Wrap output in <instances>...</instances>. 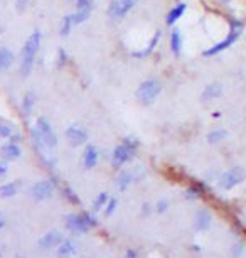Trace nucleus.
Returning a JSON list of instances; mask_svg holds the SVG:
<instances>
[{
  "mask_svg": "<svg viewBox=\"0 0 246 258\" xmlns=\"http://www.w3.org/2000/svg\"><path fill=\"white\" fill-rule=\"evenodd\" d=\"M42 41V34L41 30H34L32 34L29 35V39L25 41L24 47H22V63H20V74L22 76H29L30 71H32L35 54H37L39 47H41Z\"/></svg>",
  "mask_w": 246,
  "mask_h": 258,
  "instance_id": "1",
  "label": "nucleus"
},
{
  "mask_svg": "<svg viewBox=\"0 0 246 258\" xmlns=\"http://www.w3.org/2000/svg\"><path fill=\"white\" fill-rule=\"evenodd\" d=\"M241 32H243V22H240V20H236V19H231V22H230V32L226 34V37L223 39V41L216 42L214 46H211L209 49H206L204 56L206 57L218 56V54H221L223 51L230 49L231 46H235V42L240 39Z\"/></svg>",
  "mask_w": 246,
  "mask_h": 258,
  "instance_id": "2",
  "label": "nucleus"
},
{
  "mask_svg": "<svg viewBox=\"0 0 246 258\" xmlns=\"http://www.w3.org/2000/svg\"><path fill=\"white\" fill-rule=\"evenodd\" d=\"M66 226L68 230H71L73 233H78V235H83V233H88L93 226H96V220L95 216L88 215H69L66 218Z\"/></svg>",
  "mask_w": 246,
  "mask_h": 258,
  "instance_id": "3",
  "label": "nucleus"
},
{
  "mask_svg": "<svg viewBox=\"0 0 246 258\" xmlns=\"http://www.w3.org/2000/svg\"><path fill=\"white\" fill-rule=\"evenodd\" d=\"M162 91V84H160L157 79H147L138 86L137 90V98L140 100V103L144 105H150L155 101V98L160 95Z\"/></svg>",
  "mask_w": 246,
  "mask_h": 258,
  "instance_id": "4",
  "label": "nucleus"
},
{
  "mask_svg": "<svg viewBox=\"0 0 246 258\" xmlns=\"http://www.w3.org/2000/svg\"><path fill=\"white\" fill-rule=\"evenodd\" d=\"M135 145L137 144H132L130 140H125L123 144L115 147L113 155H111V164H113L115 169H120L123 164H127L130 161L133 157V154H135Z\"/></svg>",
  "mask_w": 246,
  "mask_h": 258,
  "instance_id": "5",
  "label": "nucleus"
},
{
  "mask_svg": "<svg viewBox=\"0 0 246 258\" xmlns=\"http://www.w3.org/2000/svg\"><path fill=\"white\" fill-rule=\"evenodd\" d=\"M135 3L137 0H111L106 14H108L111 20H122L132 10Z\"/></svg>",
  "mask_w": 246,
  "mask_h": 258,
  "instance_id": "6",
  "label": "nucleus"
},
{
  "mask_svg": "<svg viewBox=\"0 0 246 258\" xmlns=\"http://www.w3.org/2000/svg\"><path fill=\"white\" fill-rule=\"evenodd\" d=\"M243 179H245V172L241 171L240 167H233V169L226 171L225 174L219 177L218 186L221 189H225V191H230V189L235 188V186H238Z\"/></svg>",
  "mask_w": 246,
  "mask_h": 258,
  "instance_id": "7",
  "label": "nucleus"
},
{
  "mask_svg": "<svg viewBox=\"0 0 246 258\" xmlns=\"http://www.w3.org/2000/svg\"><path fill=\"white\" fill-rule=\"evenodd\" d=\"M35 127H37V130L42 137V142L46 144L47 149H54V147L57 145V137H56L54 130H52L51 123H49V120L44 118V117H39L37 125Z\"/></svg>",
  "mask_w": 246,
  "mask_h": 258,
  "instance_id": "8",
  "label": "nucleus"
},
{
  "mask_svg": "<svg viewBox=\"0 0 246 258\" xmlns=\"http://www.w3.org/2000/svg\"><path fill=\"white\" fill-rule=\"evenodd\" d=\"M54 194V186L51 181H39L30 188V196L34 201H46Z\"/></svg>",
  "mask_w": 246,
  "mask_h": 258,
  "instance_id": "9",
  "label": "nucleus"
},
{
  "mask_svg": "<svg viewBox=\"0 0 246 258\" xmlns=\"http://www.w3.org/2000/svg\"><path fill=\"white\" fill-rule=\"evenodd\" d=\"M66 139L69 140L71 145L78 147V145H83L84 142L88 140V133H86V130H84L83 127L71 125L68 130H66Z\"/></svg>",
  "mask_w": 246,
  "mask_h": 258,
  "instance_id": "10",
  "label": "nucleus"
},
{
  "mask_svg": "<svg viewBox=\"0 0 246 258\" xmlns=\"http://www.w3.org/2000/svg\"><path fill=\"white\" fill-rule=\"evenodd\" d=\"M62 243V235L59 231H51V233L44 235V237L39 240V247H42L44 250H51V248L59 247Z\"/></svg>",
  "mask_w": 246,
  "mask_h": 258,
  "instance_id": "11",
  "label": "nucleus"
},
{
  "mask_svg": "<svg viewBox=\"0 0 246 258\" xmlns=\"http://www.w3.org/2000/svg\"><path fill=\"white\" fill-rule=\"evenodd\" d=\"M223 95V84L221 83H211L204 88L203 95H201V100L204 101H213V100H218L219 96Z\"/></svg>",
  "mask_w": 246,
  "mask_h": 258,
  "instance_id": "12",
  "label": "nucleus"
},
{
  "mask_svg": "<svg viewBox=\"0 0 246 258\" xmlns=\"http://www.w3.org/2000/svg\"><path fill=\"white\" fill-rule=\"evenodd\" d=\"M98 157H100V154H98V149L95 145H88L86 149H84V154H83V166L84 169H93L98 164Z\"/></svg>",
  "mask_w": 246,
  "mask_h": 258,
  "instance_id": "13",
  "label": "nucleus"
},
{
  "mask_svg": "<svg viewBox=\"0 0 246 258\" xmlns=\"http://www.w3.org/2000/svg\"><path fill=\"white\" fill-rule=\"evenodd\" d=\"M78 252V245L74 240H62V243L57 248V258H69Z\"/></svg>",
  "mask_w": 246,
  "mask_h": 258,
  "instance_id": "14",
  "label": "nucleus"
},
{
  "mask_svg": "<svg viewBox=\"0 0 246 258\" xmlns=\"http://www.w3.org/2000/svg\"><path fill=\"white\" fill-rule=\"evenodd\" d=\"M0 152H2V157L5 159V161H17V159L20 157L19 145L12 144V142H8L7 145H3L2 149H0Z\"/></svg>",
  "mask_w": 246,
  "mask_h": 258,
  "instance_id": "15",
  "label": "nucleus"
},
{
  "mask_svg": "<svg viewBox=\"0 0 246 258\" xmlns=\"http://www.w3.org/2000/svg\"><path fill=\"white\" fill-rule=\"evenodd\" d=\"M160 35H162V32H160V30H155V34H154V37H152V41H150V44H149V47L142 49V51H133V52H132V56H133V57H138V59H142V57H145V56L152 54V52H154V49L157 47Z\"/></svg>",
  "mask_w": 246,
  "mask_h": 258,
  "instance_id": "16",
  "label": "nucleus"
},
{
  "mask_svg": "<svg viewBox=\"0 0 246 258\" xmlns=\"http://www.w3.org/2000/svg\"><path fill=\"white\" fill-rule=\"evenodd\" d=\"M186 8L187 5L184 2H181V3H177V5H174V8L171 12H169V15H167V19H165V22H167V25H174L176 22L181 19L182 15H184V12H186Z\"/></svg>",
  "mask_w": 246,
  "mask_h": 258,
  "instance_id": "17",
  "label": "nucleus"
},
{
  "mask_svg": "<svg viewBox=\"0 0 246 258\" xmlns=\"http://www.w3.org/2000/svg\"><path fill=\"white\" fill-rule=\"evenodd\" d=\"M194 226L198 231H204L208 230L209 226H211V215H209L208 211H199L198 215H196V221H194Z\"/></svg>",
  "mask_w": 246,
  "mask_h": 258,
  "instance_id": "18",
  "label": "nucleus"
},
{
  "mask_svg": "<svg viewBox=\"0 0 246 258\" xmlns=\"http://www.w3.org/2000/svg\"><path fill=\"white\" fill-rule=\"evenodd\" d=\"M12 63H14V54H12L10 49L0 47V73L7 71L8 68H10Z\"/></svg>",
  "mask_w": 246,
  "mask_h": 258,
  "instance_id": "19",
  "label": "nucleus"
},
{
  "mask_svg": "<svg viewBox=\"0 0 246 258\" xmlns=\"http://www.w3.org/2000/svg\"><path fill=\"white\" fill-rule=\"evenodd\" d=\"M133 177L130 172H127V171H122L118 176H116V179H115V186H116V189L118 191H125V189H128V186L133 182Z\"/></svg>",
  "mask_w": 246,
  "mask_h": 258,
  "instance_id": "20",
  "label": "nucleus"
},
{
  "mask_svg": "<svg viewBox=\"0 0 246 258\" xmlns=\"http://www.w3.org/2000/svg\"><path fill=\"white\" fill-rule=\"evenodd\" d=\"M181 49H182V35H181V30L174 29L172 34H171V51L176 56H179V54H181Z\"/></svg>",
  "mask_w": 246,
  "mask_h": 258,
  "instance_id": "21",
  "label": "nucleus"
},
{
  "mask_svg": "<svg viewBox=\"0 0 246 258\" xmlns=\"http://www.w3.org/2000/svg\"><path fill=\"white\" fill-rule=\"evenodd\" d=\"M34 105H35L34 93H27V95L24 96V100H22V113H24L25 117H29V115L32 113Z\"/></svg>",
  "mask_w": 246,
  "mask_h": 258,
  "instance_id": "22",
  "label": "nucleus"
},
{
  "mask_svg": "<svg viewBox=\"0 0 246 258\" xmlns=\"http://www.w3.org/2000/svg\"><path fill=\"white\" fill-rule=\"evenodd\" d=\"M17 189H19V182H8V184H3L0 188V196L2 198H12L17 194Z\"/></svg>",
  "mask_w": 246,
  "mask_h": 258,
  "instance_id": "23",
  "label": "nucleus"
},
{
  "mask_svg": "<svg viewBox=\"0 0 246 258\" xmlns=\"http://www.w3.org/2000/svg\"><path fill=\"white\" fill-rule=\"evenodd\" d=\"M89 14H91V8H78V12H74L73 15V24H83L89 19Z\"/></svg>",
  "mask_w": 246,
  "mask_h": 258,
  "instance_id": "24",
  "label": "nucleus"
},
{
  "mask_svg": "<svg viewBox=\"0 0 246 258\" xmlns=\"http://www.w3.org/2000/svg\"><path fill=\"white\" fill-rule=\"evenodd\" d=\"M226 137H228V132L226 130H223V128H216V130H213L208 135V142H209V144H218V142L225 140Z\"/></svg>",
  "mask_w": 246,
  "mask_h": 258,
  "instance_id": "25",
  "label": "nucleus"
},
{
  "mask_svg": "<svg viewBox=\"0 0 246 258\" xmlns=\"http://www.w3.org/2000/svg\"><path fill=\"white\" fill-rule=\"evenodd\" d=\"M108 194L106 193H100L98 194V198L95 199V203H93V211H101L103 208L106 206V203H108Z\"/></svg>",
  "mask_w": 246,
  "mask_h": 258,
  "instance_id": "26",
  "label": "nucleus"
},
{
  "mask_svg": "<svg viewBox=\"0 0 246 258\" xmlns=\"http://www.w3.org/2000/svg\"><path fill=\"white\" fill-rule=\"evenodd\" d=\"M73 15H66L64 19H62V22H61V35L62 37H64V35H68L69 32H71V27H73Z\"/></svg>",
  "mask_w": 246,
  "mask_h": 258,
  "instance_id": "27",
  "label": "nucleus"
},
{
  "mask_svg": "<svg viewBox=\"0 0 246 258\" xmlns=\"http://www.w3.org/2000/svg\"><path fill=\"white\" fill-rule=\"evenodd\" d=\"M116 204H118V201H116L115 198H110L108 199V203H106V206H105V216L113 215L115 210H116Z\"/></svg>",
  "mask_w": 246,
  "mask_h": 258,
  "instance_id": "28",
  "label": "nucleus"
},
{
  "mask_svg": "<svg viewBox=\"0 0 246 258\" xmlns=\"http://www.w3.org/2000/svg\"><path fill=\"white\" fill-rule=\"evenodd\" d=\"M95 0H74V3L78 5V8H91Z\"/></svg>",
  "mask_w": 246,
  "mask_h": 258,
  "instance_id": "29",
  "label": "nucleus"
},
{
  "mask_svg": "<svg viewBox=\"0 0 246 258\" xmlns=\"http://www.w3.org/2000/svg\"><path fill=\"white\" fill-rule=\"evenodd\" d=\"M12 135V128L8 125H0V137L2 139H8Z\"/></svg>",
  "mask_w": 246,
  "mask_h": 258,
  "instance_id": "30",
  "label": "nucleus"
},
{
  "mask_svg": "<svg viewBox=\"0 0 246 258\" xmlns=\"http://www.w3.org/2000/svg\"><path fill=\"white\" fill-rule=\"evenodd\" d=\"M29 0H17V10L19 12H24V8L27 7Z\"/></svg>",
  "mask_w": 246,
  "mask_h": 258,
  "instance_id": "31",
  "label": "nucleus"
},
{
  "mask_svg": "<svg viewBox=\"0 0 246 258\" xmlns=\"http://www.w3.org/2000/svg\"><path fill=\"white\" fill-rule=\"evenodd\" d=\"M167 206H169L167 201H159V204H157V213H165V211H167Z\"/></svg>",
  "mask_w": 246,
  "mask_h": 258,
  "instance_id": "32",
  "label": "nucleus"
},
{
  "mask_svg": "<svg viewBox=\"0 0 246 258\" xmlns=\"http://www.w3.org/2000/svg\"><path fill=\"white\" fill-rule=\"evenodd\" d=\"M186 198H189V199L198 198V189H189V191H186Z\"/></svg>",
  "mask_w": 246,
  "mask_h": 258,
  "instance_id": "33",
  "label": "nucleus"
},
{
  "mask_svg": "<svg viewBox=\"0 0 246 258\" xmlns=\"http://www.w3.org/2000/svg\"><path fill=\"white\" fill-rule=\"evenodd\" d=\"M7 171H8V167H7V162H0V176L7 174Z\"/></svg>",
  "mask_w": 246,
  "mask_h": 258,
  "instance_id": "34",
  "label": "nucleus"
},
{
  "mask_svg": "<svg viewBox=\"0 0 246 258\" xmlns=\"http://www.w3.org/2000/svg\"><path fill=\"white\" fill-rule=\"evenodd\" d=\"M123 258H137V252L128 250L127 253H125V257H123Z\"/></svg>",
  "mask_w": 246,
  "mask_h": 258,
  "instance_id": "35",
  "label": "nucleus"
},
{
  "mask_svg": "<svg viewBox=\"0 0 246 258\" xmlns=\"http://www.w3.org/2000/svg\"><path fill=\"white\" fill-rule=\"evenodd\" d=\"M2 226H3V218H2V215H0V230H2Z\"/></svg>",
  "mask_w": 246,
  "mask_h": 258,
  "instance_id": "36",
  "label": "nucleus"
},
{
  "mask_svg": "<svg viewBox=\"0 0 246 258\" xmlns=\"http://www.w3.org/2000/svg\"><path fill=\"white\" fill-rule=\"evenodd\" d=\"M221 2H225V3H228V2H230V0H221Z\"/></svg>",
  "mask_w": 246,
  "mask_h": 258,
  "instance_id": "37",
  "label": "nucleus"
}]
</instances>
